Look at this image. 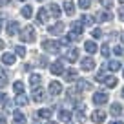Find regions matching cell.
<instances>
[{
  "label": "cell",
  "instance_id": "obj_1",
  "mask_svg": "<svg viewBox=\"0 0 124 124\" xmlns=\"http://www.w3.org/2000/svg\"><path fill=\"white\" fill-rule=\"evenodd\" d=\"M35 37H37V31L33 26L22 27V31H20V42H35Z\"/></svg>",
  "mask_w": 124,
  "mask_h": 124
},
{
  "label": "cell",
  "instance_id": "obj_2",
  "mask_svg": "<svg viewBox=\"0 0 124 124\" xmlns=\"http://www.w3.org/2000/svg\"><path fill=\"white\" fill-rule=\"evenodd\" d=\"M60 46H62V42H58V40H44L42 42V47H44V51H47V53H53V55H57L58 51H60Z\"/></svg>",
  "mask_w": 124,
  "mask_h": 124
},
{
  "label": "cell",
  "instance_id": "obj_3",
  "mask_svg": "<svg viewBox=\"0 0 124 124\" xmlns=\"http://www.w3.org/2000/svg\"><path fill=\"white\" fill-rule=\"evenodd\" d=\"M80 68H82V71H93L95 70V58L93 57H84L80 60Z\"/></svg>",
  "mask_w": 124,
  "mask_h": 124
},
{
  "label": "cell",
  "instance_id": "obj_4",
  "mask_svg": "<svg viewBox=\"0 0 124 124\" xmlns=\"http://www.w3.org/2000/svg\"><path fill=\"white\" fill-rule=\"evenodd\" d=\"M93 104L95 106H102V104H106L108 102V93H104V91H97V93H93Z\"/></svg>",
  "mask_w": 124,
  "mask_h": 124
},
{
  "label": "cell",
  "instance_id": "obj_5",
  "mask_svg": "<svg viewBox=\"0 0 124 124\" xmlns=\"http://www.w3.org/2000/svg\"><path fill=\"white\" fill-rule=\"evenodd\" d=\"M18 31H20V26H18V22H15V20H11V22H8V24H6V33H8L9 37L16 35Z\"/></svg>",
  "mask_w": 124,
  "mask_h": 124
},
{
  "label": "cell",
  "instance_id": "obj_6",
  "mask_svg": "<svg viewBox=\"0 0 124 124\" xmlns=\"http://www.w3.org/2000/svg\"><path fill=\"white\" fill-rule=\"evenodd\" d=\"M31 99H33V101L35 102H42L44 99H46V91H44L42 88H33V95H31Z\"/></svg>",
  "mask_w": 124,
  "mask_h": 124
},
{
  "label": "cell",
  "instance_id": "obj_7",
  "mask_svg": "<svg viewBox=\"0 0 124 124\" xmlns=\"http://www.w3.org/2000/svg\"><path fill=\"white\" fill-rule=\"evenodd\" d=\"M47 91H49V95H60L62 93V84L60 82H57V80H53V82H49V88H47Z\"/></svg>",
  "mask_w": 124,
  "mask_h": 124
},
{
  "label": "cell",
  "instance_id": "obj_8",
  "mask_svg": "<svg viewBox=\"0 0 124 124\" xmlns=\"http://www.w3.org/2000/svg\"><path fill=\"white\" fill-rule=\"evenodd\" d=\"M49 71L53 75H62L64 73V64H62V60H57V62H53L49 66Z\"/></svg>",
  "mask_w": 124,
  "mask_h": 124
},
{
  "label": "cell",
  "instance_id": "obj_9",
  "mask_svg": "<svg viewBox=\"0 0 124 124\" xmlns=\"http://www.w3.org/2000/svg\"><path fill=\"white\" fill-rule=\"evenodd\" d=\"M47 31H49V35H62V33H64V24L57 22V24H53V26L47 27Z\"/></svg>",
  "mask_w": 124,
  "mask_h": 124
},
{
  "label": "cell",
  "instance_id": "obj_10",
  "mask_svg": "<svg viewBox=\"0 0 124 124\" xmlns=\"http://www.w3.org/2000/svg\"><path fill=\"white\" fill-rule=\"evenodd\" d=\"M47 18H49V11H47L46 8H40L39 11H37V20H39L40 24H46Z\"/></svg>",
  "mask_w": 124,
  "mask_h": 124
},
{
  "label": "cell",
  "instance_id": "obj_11",
  "mask_svg": "<svg viewBox=\"0 0 124 124\" xmlns=\"http://www.w3.org/2000/svg\"><path fill=\"white\" fill-rule=\"evenodd\" d=\"M104 119H106V113L102 111V109H95V111L91 113V120H93V122H97V124L104 122Z\"/></svg>",
  "mask_w": 124,
  "mask_h": 124
},
{
  "label": "cell",
  "instance_id": "obj_12",
  "mask_svg": "<svg viewBox=\"0 0 124 124\" xmlns=\"http://www.w3.org/2000/svg\"><path fill=\"white\" fill-rule=\"evenodd\" d=\"M64 80L66 82H73V80H77V77H78V73H77V70H64Z\"/></svg>",
  "mask_w": 124,
  "mask_h": 124
},
{
  "label": "cell",
  "instance_id": "obj_13",
  "mask_svg": "<svg viewBox=\"0 0 124 124\" xmlns=\"http://www.w3.org/2000/svg\"><path fill=\"white\" fill-rule=\"evenodd\" d=\"M66 60L68 62H77L78 60V47H71L66 53Z\"/></svg>",
  "mask_w": 124,
  "mask_h": 124
},
{
  "label": "cell",
  "instance_id": "obj_14",
  "mask_svg": "<svg viewBox=\"0 0 124 124\" xmlns=\"http://www.w3.org/2000/svg\"><path fill=\"white\" fill-rule=\"evenodd\" d=\"M73 40H80V33H77V31H71V33H68L62 44H66V46H68V44H71Z\"/></svg>",
  "mask_w": 124,
  "mask_h": 124
},
{
  "label": "cell",
  "instance_id": "obj_15",
  "mask_svg": "<svg viewBox=\"0 0 124 124\" xmlns=\"http://www.w3.org/2000/svg\"><path fill=\"white\" fill-rule=\"evenodd\" d=\"M75 119H77L78 120V122H84V120H86V115H84V106H78L77 104V108H75Z\"/></svg>",
  "mask_w": 124,
  "mask_h": 124
},
{
  "label": "cell",
  "instance_id": "obj_16",
  "mask_svg": "<svg viewBox=\"0 0 124 124\" xmlns=\"http://www.w3.org/2000/svg\"><path fill=\"white\" fill-rule=\"evenodd\" d=\"M15 55L13 53H4L2 55V64H6V66H13V64H15Z\"/></svg>",
  "mask_w": 124,
  "mask_h": 124
},
{
  "label": "cell",
  "instance_id": "obj_17",
  "mask_svg": "<svg viewBox=\"0 0 124 124\" xmlns=\"http://www.w3.org/2000/svg\"><path fill=\"white\" fill-rule=\"evenodd\" d=\"M13 122H15V124H26V115L16 109V111L13 113Z\"/></svg>",
  "mask_w": 124,
  "mask_h": 124
},
{
  "label": "cell",
  "instance_id": "obj_18",
  "mask_svg": "<svg viewBox=\"0 0 124 124\" xmlns=\"http://www.w3.org/2000/svg\"><path fill=\"white\" fill-rule=\"evenodd\" d=\"M106 68H108L109 71H119L120 68H122V64H120L119 60H108L106 62Z\"/></svg>",
  "mask_w": 124,
  "mask_h": 124
},
{
  "label": "cell",
  "instance_id": "obj_19",
  "mask_svg": "<svg viewBox=\"0 0 124 124\" xmlns=\"http://www.w3.org/2000/svg\"><path fill=\"white\" fill-rule=\"evenodd\" d=\"M47 11H49V15H51V16H55V18H58V16L62 15L60 8H58L57 4H49V8H47Z\"/></svg>",
  "mask_w": 124,
  "mask_h": 124
},
{
  "label": "cell",
  "instance_id": "obj_20",
  "mask_svg": "<svg viewBox=\"0 0 124 124\" xmlns=\"http://www.w3.org/2000/svg\"><path fill=\"white\" fill-rule=\"evenodd\" d=\"M58 120H62V122H70V120H71V111H68V109H60V111H58Z\"/></svg>",
  "mask_w": 124,
  "mask_h": 124
},
{
  "label": "cell",
  "instance_id": "obj_21",
  "mask_svg": "<svg viewBox=\"0 0 124 124\" xmlns=\"http://www.w3.org/2000/svg\"><path fill=\"white\" fill-rule=\"evenodd\" d=\"M29 102V99L24 95V93H16V99H15V104L16 106H26Z\"/></svg>",
  "mask_w": 124,
  "mask_h": 124
},
{
  "label": "cell",
  "instance_id": "obj_22",
  "mask_svg": "<svg viewBox=\"0 0 124 124\" xmlns=\"http://www.w3.org/2000/svg\"><path fill=\"white\" fill-rule=\"evenodd\" d=\"M97 22H109L111 20V13H106V11H101L97 16H95Z\"/></svg>",
  "mask_w": 124,
  "mask_h": 124
},
{
  "label": "cell",
  "instance_id": "obj_23",
  "mask_svg": "<svg viewBox=\"0 0 124 124\" xmlns=\"http://www.w3.org/2000/svg\"><path fill=\"white\" fill-rule=\"evenodd\" d=\"M109 113H111V115H115V117H119L120 113H122V106H120L119 102H113V104L109 106Z\"/></svg>",
  "mask_w": 124,
  "mask_h": 124
},
{
  "label": "cell",
  "instance_id": "obj_24",
  "mask_svg": "<svg viewBox=\"0 0 124 124\" xmlns=\"http://www.w3.org/2000/svg\"><path fill=\"white\" fill-rule=\"evenodd\" d=\"M89 88H91V84H89L88 80H84V78L77 80V89H78V91H88Z\"/></svg>",
  "mask_w": 124,
  "mask_h": 124
},
{
  "label": "cell",
  "instance_id": "obj_25",
  "mask_svg": "<svg viewBox=\"0 0 124 124\" xmlns=\"http://www.w3.org/2000/svg\"><path fill=\"white\" fill-rule=\"evenodd\" d=\"M40 82H42V77H40V75L33 73V75L29 77V84L33 86V88H39V86H40Z\"/></svg>",
  "mask_w": 124,
  "mask_h": 124
},
{
  "label": "cell",
  "instance_id": "obj_26",
  "mask_svg": "<svg viewBox=\"0 0 124 124\" xmlns=\"http://www.w3.org/2000/svg\"><path fill=\"white\" fill-rule=\"evenodd\" d=\"M84 47H86V51H88L89 55H95V53H97V44L93 42V40L86 42V44H84Z\"/></svg>",
  "mask_w": 124,
  "mask_h": 124
},
{
  "label": "cell",
  "instance_id": "obj_27",
  "mask_svg": "<svg viewBox=\"0 0 124 124\" xmlns=\"http://www.w3.org/2000/svg\"><path fill=\"white\" fill-rule=\"evenodd\" d=\"M64 11H66V15H73L75 13V6H73L71 0H66V2H64Z\"/></svg>",
  "mask_w": 124,
  "mask_h": 124
},
{
  "label": "cell",
  "instance_id": "obj_28",
  "mask_svg": "<svg viewBox=\"0 0 124 124\" xmlns=\"http://www.w3.org/2000/svg\"><path fill=\"white\" fill-rule=\"evenodd\" d=\"M37 115L40 117V119H51V109L49 108H42L37 111Z\"/></svg>",
  "mask_w": 124,
  "mask_h": 124
},
{
  "label": "cell",
  "instance_id": "obj_29",
  "mask_svg": "<svg viewBox=\"0 0 124 124\" xmlns=\"http://www.w3.org/2000/svg\"><path fill=\"white\" fill-rule=\"evenodd\" d=\"M20 13H22L24 18H31V16H33V9H31V6H24Z\"/></svg>",
  "mask_w": 124,
  "mask_h": 124
},
{
  "label": "cell",
  "instance_id": "obj_30",
  "mask_svg": "<svg viewBox=\"0 0 124 124\" xmlns=\"http://www.w3.org/2000/svg\"><path fill=\"white\" fill-rule=\"evenodd\" d=\"M104 84L108 86V88H115V86H117V78H115V77H111V75H109V77H106Z\"/></svg>",
  "mask_w": 124,
  "mask_h": 124
},
{
  "label": "cell",
  "instance_id": "obj_31",
  "mask_svg": "<svg viewBox=\"0 0 124 124\" xmlns=\"http://www.w3.org/2000/svg\"><path fill=\"white\" fill-rule=\"evenodd\" d=\"M93 20H95V18H91L89 15H82V16H80L82 26H84V24H86V26H91V24H93Z\"/></svg>",
  "mask_w": 124,
  "mask_h": 124
},
{
  "label": "cell",
  "instance_id": "obj_32",
  "mask_svg": "<svg viewBox=\"0 0 124 124\" xmlns=\"http://www.w3.org/2000/svg\"><path fill=\"white\" fill-rule=\"evenodd\" d=\"M71 27H73V31H77V33H80V35H82V31H84L82 22H73V24H71Z\"/></svg>",
  "mask_w": 124,
  "mask_h": 124
},
{
  "label": "cell",
  "instance_id": "obj_33",
  "mask_svg": "<svg viewBox=\"0 0 124 124\" xmlns=\"http://www.w3.org/2000/svg\"><path fill=\"white\" fill-rule=\"evenodd\" d=\"M13 89H15L16 93H24V82H20V80H16L15 84H13Z\"/></svg>",
  "mask_w": 124,
  "mask_h": 124
},
{
  "label": "cell",
  "instance_id": "obj_34",
  "mask_svg": "<svg viewBox=\"0 0 124 124\" xmlns=\"http://www.w3.org/2000/svg\"><path fill=\"white\" fill-rule=\"evenodd\" d=\"M6 84H8V75L6 71H0V88H4Z\"/></svg>",
  "mask_w": 124,
  "mask_h": 124
},
{
  "label": "cell",
  "instance_id": "obj_35",
  "mask_svg": "<svg viewBox=\"0 0 124 124\" xmlns=\"http://www.w3.org/2000/svg\"><path fill=\"white\" fill-rule=\"evenodd\" d=\"M91 6V0H78V8L80 9H88Z\"/></svg>",
  "mask_w": 124,
  "mask_h": 124
},
{
  "label": "cell",
  "instance_id": "obj_36",
  "mask_svg": "<svg viewBox=\"0 0 124 124\" xmlns=\"http://www.w3.org/2000/svg\"><path fill=\"white\" fill-rule=\"evenodd\" d=\"M106 77H108V75H106L104 71H99V73L95 75V80H97V82H104V80H106Z\"/></svg>",
  "mask_w": 124,
  "mask_h": 124
},
{
  "label": "cell",
  "instance_id": "obj_37",
  "mask_svg": "<svg viewBox=\"0 0 124 124\" xmlns=\"http://www.w3.org/2000/svg\"><path fill=\"white\" fill-rule=\"evenodd\" d=\"M15 53L18 55V57H24V55H26V47L24 46H15Z\"/></svg>",
  "mask_w": 124,
  "mask_h": 124
},
{
  "label": "cell",
  "instance_id": "obj_38",
  "mask_svg": "<svg viewBox=\"0 0 124 124\" xmlns=\"http://www.w3.org/2000/svg\"><path fill=\"white\" fill-rule=\"evenodd\" d=\"M91 37H93V39H101V37H102V29H101V27H95V29L91 31Z\"/></svg>",
  "mask_w": 124,
  "mask_h": 124
},
{
  "label": "cell",
  "instance_id": "obj_39",
  "mask_svg": "<svg viewBox=\"0 0 124 124\" xmlns=\"http://www.w3.org/2000/svg\"><path fill=\"white\" fill-rule=\"evenodd\" d=\"M101 53L104 55V57H109V46H108V42H106V44H102V47H101Z\"/></svg>",
  "mask_w": 124,
  "mask_h": 124
},
{
  "label": "cell",
  "instance_id": "obj_40",
  "mask_svg": "<svg viewBox=\"0 0 124 124\" xmlns=\"http://www.w3.org/2000/svg\"><path fill=\"white\" fill-rule=\"evenodd\" d=\"M101 2H102V6H104V8H111V6H113V0H101Z\"/></svg>",
  "mask_w": 124,
  "mask_h": 124
},
{
  "label": "cell",
  "instance_id": "obj_41",
  "mask_svg": "<svg viewBox=\"0 0 124 124\" xmlns=\"http://www.w3.org/2000/svg\"><path fill=\"white\" fill-rule=\"evenodd\" d=\"M37 64H39V66H47V60H46V57H40Z\"/></svg>",
  "mask_w": 124,
  "mask_h": 124
},
{
  "label": "cell",
  "instance_id": "obj_42",
  "mask_svg": "<svg viewBox=\"0 0 124 124\" xmlns=\"http://www.w3.org/2000/svg\"><path fill=\"white\" fill-rule=\"evenodd\" d=\"M113 53H115V55H122V46H117V47H113Z\"/></svg>",
  "mask_w": 124,
  "mask_h": 124
},
{
  "label": "cell",
  "instance_id": "obj_43",
  "mask_svg": "<svg viewBox=\"0 0 124 124\" xmlns=\"http://www.w3.org/2000/svg\"><path fill=\"white\" fill-rule=\"evenodd\" d=\"M6 102H8V97H6L4 93L0 91V104H6Z\"/></svg>",
  "mask_w": 124,
  "mask_h": 124
},
{
  "label": "cell",
  "instance_id": "obj_44",
  "mask_svg": "<svg viewBox=\"0 0 124 124\" xmlns=\"http://www.w3.org/2000/svg\"><path fill=\"white\" fill-rule=\"evenodd\" d=\"M119 18L124 22V8H120V9H119Z\"/></svg>",
  "mask_w": 124,
  "mask_h": 124
},
{
  "label": "cell",
  "instance_id": "obj_45",
  "mask_svg": "<svg viewBox=\"0 0 124 124\" xmlns=\"http://www.w3.org/2000/svg\"><path fill=\"white\" fill-rule=\"evenodd\" d=\"M8 122V120H6V115H2V113H0V124H6Z\"/></svg>",
  "mask_w": 124,
  "mask_h": 124
},
{
  "label": "cell",
  "instance_id": "obj_46",
  "mask_svg": "<svg viewBox=\"0 0 124 124\" xmlns=\"http://www.w3.org/2000/svg\"><path fill=\"white\" fill-rule=\"evenodd\" d=\"M9 4V0H0V8H2V6H8Z\"/></svg>",
  "mask_w": 124,
  "mask_h": 124
},
{
  "label": "cell",
  "instance_id": "obj_47",
  "mask_svg": "<svg viewBox=\"0 0 124 124\" xmlns=\"http://www.w3.org/2000/svg\"><path fill=\"white\" fill-rule=\"evenodd\" d=\"M109 124H122V120H111Z\"/></svg>",
  "mask_w": 124,
  "mask_h": 124
},
{
  "label": "cell",
  "instance_id": "obj_48",
  "mask_svg": "<svg viewBox=\"0 0 124 124\" xmlns=\"http://www.w3.org/2000/svg\"><path fill=\"white\" fill-rule=\"evenodd\" d=\"M2 27L4 26H2V15H0V31H2Z\"/></svg>",
  "mask_w": 124,
  "mask_h": 124
},
{
  "label": "cell",
  "instance_id": "obj_49",
  "mask_svg": "<svg viewBox=\"0 0 124 124\" xmlns=\"http://www.w3.org/2000/svg\"><path fill=\"white\" fill-rule=\"evenodd\" d=\"M2 47H4V42H2V40H0V49H2Z\"/></svg>",
  "mask_w": 124,
  "mask_h": 124
},
{
  "label": "cell",
  "instance_id": "obj_50",
  "mask_svg": "<svg viewBox=\"0 0 124 124\" xmlns=\"http://www.w3.org/2000/svg\"><path fill=\"white\" fill-rule=\"evenodd\" d=\"M122 99H124V88H122Z\"/></svg>",
  "mask_w": 124,
  "mask_h": 124
},
{
  "label": "cell",
  "instance_id": "obj_51",
  "mask_svg": "<svg viewBox=\"0 0 124 124\" xmlns=\"http://www.w3.org/2000/svg\"><path fill=\"white\" fill-rule=\"evenodd\" d=\"M119 2H120V4H124V0H119Z\"/></svg>",
  "mask_w": 124,
  "mask_h": 124
},
{
  "label": "cell",
  "instance_id": "obj_52",
  "mask_svg": "<svg viewBox=\"0 0 124 124\" xmlns=\"http://www.w3.org/2000/svg\"><path fill=\"white\" fill-rule=\"evenodd\" d=\"M122 44H124V35H122Z\"/></svg>",
  "mask_w": 124,
  "mask_h": 124
},
{
  "label": "cell",
  "instance_id": "obj_53",
  "mask_svg": "<svg viewBox=\"0 0 124 124\" xmlns=\"http://www.w3.org/2000/svg\"><path fill=\"white\" fill-rule=\"evenodd\" d=\"M49 124H57V122H49Z\"/></svg>",
  "mask_w": 124,
  "mask_h": 124
},
{
  "label": "cell",
  "instance_id": "obj_54",
  "mask_svg": "<svg viewBox=\"0 0 124 124\" xmlns=\"http://www.w3.org/2000/svg\"><path fill=\"white\" fill-rule=\"evenodd\" d=\"M122 77H124V70H122Z\"/></svg>",
  "mask_w": 124,
  "mask_h": 124
},
{
  "label": "cell",
  "instance_id": "obj_55",
  "mask_svg": "<svg viewBox=\"0 0 124 124\" xmlns=\"http://www.w3.org/2000/svg\"><path fill=\"white\" fill-rule=\"evenodd\" d=\"M39 2H44V0H39Z\"/></svg>",
  "mask_w": 124,
  "mask_h": 124
},
{
  "label": "cell",
  "instance_id": "obj_56",
  "mask_svg": "<svg viewBox=\"0 0 124 124\" xmlns=\"http://www.w3.org/2000/svg\"><path fill=\"white\" fill-rule=\"evenodd\" d=\"M22 2H24V0H22Z\"/></svg>",
  "mask_w": 124,
  "mask_h": 124
}]
</instances>
